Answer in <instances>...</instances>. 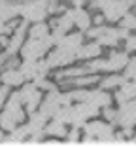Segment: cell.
<instances>
[{"mask_svg": "<svg viewBox=\"0 0 136 147\" xmlns=\"http://www.w3.org/2000/svg\"><path fill=\"white\" fill-rule=\"evenodd\" d=\"M23 117H25V111H23L21 100H19L17 92H15V94H12V98H9L4 113L0 115V126H2L4 130H13L23 121Z\"/></svg>", "mask_w": 136, "mask_h": 147, "instance_id": "cell-1", "label": "cell"}, {"mask_svg": "<svg viewBox=\"0 0 136 147\" xmlns=\"http://www.w3.org/2000/svg\"><path fill=\"white\" fill-rule=\"evenodd\" d=\"M51 45H53V38H51V36H44V38H30V42L25 43V45L21 47L23 59H25V61H36V59L44 55Z\"/></svg>", "mask_w": 136, "mask_h": 147, "instance_id": "cell-2", "label": "cell"}, {"mask_svg": "<svg viewBox=\"0 0 136 147\" xmlns=\"http://www.w3.org/2000/svg\"><path fill=\"white\" fill-rule=\"evenodd\" d=\"M132 6V0H104L102 2V11H104L106 19L110 21H117L129 11V8Z\"/></svg>", "mask_w": 136, "mask_h": 147, "instance_id": "cell-3", "label": "cell"}, {"mask_svg": "<svg viewBox=\"0 0 136 147\" xmlns=\"http://www.w3.org/2000/svg\"><path fill=\"white\" fill-rule=\"evenodd\" d=\"M89 36L98 38V43H102V45H117L119 38H127L129 34H127V30H115V28L98 26V28L89 30Z\"/></svg>", "mask_w": 136, "mask_h": 147, "instance_id": "cell-4", "label": "cell"}, {"mask_svg": "<svg viewBox=\"0 0 136 147\" xmlns=\"http://www.w3.org/2000/svg\"><path fill=\"white\" fill-rule=\"evenodd\" d=\"M26 21H42L47 13V6L44 0H28L25 4H21V11H19Z\"/></svg>", "mask_w": 136, "mask_h": 147, "instance_id": "cell-5", "label": "cell"}, {"mask_svg": "<svg viewBox=\"0 0 136 147\" xmlns=\"http://www.w3.org/2000/svg\"><path fill=\"white\" fill-rule=\"evenodd\" d=\"M97 113H98V108H97V106L89 104V102H81V104L70 108V119H68V123L79 126V125H83L89 117L97 115Z\"/></svg>", "mask_w": 136, "mask_h": 147, "instance_id": "cell-6", "label": "cell"}, {"mask_svg": "<svg viewBox=\"0 0 136 147\" xmlns=\"http://www.w3.org/2000/svg\"><path fill=\"white\" fill-rule=\"evenodd\" d=\"M85 132H87V136H91V138H97L98 143H112V126L106 125V123H100V121H95L91 123V125L85 126Z\"/></svg>", "mask_w": 136, "mask_h": 147, "instance_id": "cell-7", "label": "cell"}, {"mask_svg": "<svg viewBox=\"0 0 136 147\" xmlns=\"http://www.w3.org/2000/svg\"><path fill=\"white\" fill-rule=\"evenodd\" d=\"M47 70H49L47 62H36V61H25V64L21 66V74L25 76V79L44 78Z\"/></svg>", "mask_w": 136, "mask_h": 147, "instance_id": "cell-8", "label": "cell"}, {"mask_svg": "<svg viewBox=\"0 0 136 147\" xmlns=\"http://www.w3.org/2000/svg\"><path fill=\"white\" fill-rule=\"evenodd\" d=\"M115 121L121 123L123 126H131L136 123V100L134 102H125V104H121V108H119V111L115 113Z\"/></svg>", "mask_w": 136, "mask_h": 147, "instance_id": "cell-9", "label": "cell"}, {"mask_svg": "<svg viewBox=\"0 0 136 147\" xmlns=\"http://www.w3.org/2000/svg\"><path fill=\"white\" fill-rule=\"evenodd\" d=\"M21 11V2H12V0H0V25L8 23Z\"/></svg>", "mask_w": 136, "mask_h": 147, "instance_id": "cell-10", "label": "cell"}, {"mask_svg": "<svg viewBox=\"0 0 136 147\" xmlns=\"http://www.w3.org/2000/svg\"><path fill=\"white\" fill-rule=\"evenodd\" d=\"M61 108V94H57L55 92V89H51V94L45 98V102L42 104V108H40V113L47 119V117H53L55 115V111Z\"/></svg>", "mask_w": 136, "mask_h": 147, "instance_id": "cell-11", "label": "cell"}, {"mask_svg": "<svg viewBox=\"0 0 136 147\" xmlns=\"http://www.w3.org/2000/svg\"><path fill=\"white\" fill-rule=\"evenodd\" d=\"M76 59V51L74 49H66V47H59L57 51L49 57L47 64L49 66H59V64H68Z\"/></svg>", "mask_w": 136, "mask_h": 147, "instance_id": "cell-12", "label": "cell"}, {"mask_svg": "<svg viewBox=\"0 0 136 147\" xmlns=\"http://www.w3.org/2000/svg\"><path fill=\"white\" fill-rule=\"evenodd\" d=\"M25 32H26V21H23V25H19L17 28H15L12 42L6 45V55H8V57H12L15 51H19V49H21V43H23V36H25Z\"/></svg>", "mask_w": 136, "mask_h": 147, "instance_id": "cell-13", "label": "cell"}, {"mask_svg": "<svg viewBox=\"0 0 136 147\" xmlns=\"http://www.w3.org/2000/svg\"><path fill=\"white\" fill-rule=\"evenodd\" d=\"M70 17L72 21H76V25L81 28V30H89V25H91V17H89V13L83 11L81 8H76V9H70Z\"/></svg>", "mask_w": 136, "mask_h": 147, "instance_id": "cell-14", "label": "cell"}, {"mask_svg": "<svg viewBox=\"0 0 136 147\" xmlns=\"http://www.w3.org/2000/svg\"><path fill=\"white\" fill-rule=\"evenodd\" d=\"M2 81L6 83V85H19V83L25 81V76L21 74V70L17 68H6L4 74H2Z\"/></svg>", "mask_w": 136, "mask_h": 147, "instance_id": "cell-15", "label": "cell"}, {"mask_svg": "<svg viewBox=\"0 0 136 147\" xmlns=\"http://www.w3.org/2000/svg\"><path fill=\"white\" fill-rule=\"evenodd\" d=\"M87 102L93 104V106H97V108H100V106H110L112 96H108L104 91H91V92H89Z\"/></svg>", "mask_w": 136, "mask_h": 147, "instance_id": "cell-16", "label": "cell"}, {"mask_svg": "<svg viewBox=\"0 0 136 147\" xmlns=\"http://www.w3.org/2000/svg\"><path fill=\"white\" fill-rule=\"evenodd\" d=\"M81 40L83 36L81 34H72V36H62V40L59 42V47H66V49H78L81 45Z\"/></svg>", "mask_w": 136, "mask_h": 147, "instance_id": "cell-17", "label": "cell"}, {"mask_svg": "<svg viewBox=\"0 0 136 147\" xmlns=\"http://www.w3.org/2000/svg\"><path fill=\"white\" fill-rule=\"evenodd\" d=\"M45 123V117L42 115V113H30V123L26 125V130H28V134H32V132H40L42 130V126H44Z\"/></svg>", "mask_w": 136, "mask_h": 147, "instance_id": "cell-18", "label": "cell"}, {"mask_svg": "<svg viewBox=\"0 0 136 147\" xmlns=\"http://www.w3.org/2000/svg\"><path fill=\"white\" fill-rule=\"evenodd\" d=\"M98 53H100L98 43H91V45H85V47L76 49V57H78V59H91V57H97Z\"/></svg>", "mask_w": 136, "mask_h": 147, "instance_id": "cell-19", "label": "cell"}, {"mask_svg": "<svg viewBox=\"0 0 136 147\" xmlns=\"http://www.w3.org/2000/svg\"><path fill=\"white\" fill-rule=\"evenodd\" d=\"M129 59L125 53H112L110 61H108V66H110V70H119L123 68V66H127Z\"/></svg>", "mask_w": 136, "mask_h": 147, "instance_id": "cell-20", "label": "cell"}, {"mask_svg": "<svg viewBox=\"0 0 136 147\" xmlns=\"http://www.w3.org/2000/svg\"><path fill=\"white\" fill-rule=\"evenodd\" d=\"M74 25V21H72L70 13L66 11L64 15H62L61 19H59L57 23H55V32H61V34H64V32H68V28Z\"/></svg>", "mask_w": 136, "mask_h": 147, "instance_id": "cell-21", "label": "cell"}, {"mask_svg": "<svg viewBox=\"0 0 136 147\" xmlns=\"http://www.w3.org/2000/svg\"><path fill=\"white\" fill-rule=\"evenodd\" d=\"M45 132L47 134H51V136H57V138H61V136H64L66 134V128H64V123H61V121H55L51 123V125L45 128Z\"/></svg>", "mask_w": 136, "mask_h": 147, "instance_id": "cell-22", "label": "cell"}, {"mask_svg": "<svg viewBox=\"0 0 136 147\" xmlns=\"http://www.w3.org/2000/svg\"><path fill=\"white\" fill-rule=\"evenodd\" d=\"M95 81H98V78L97 76H87V74H83V76H76V78H72L70 81H64L66 85L68 83H72V85H89V83H95Z\"/></svg>", "mask_w": 136, "mask_h": 147, "instance_id": "cell-23", "label": "cell"}, {"mask_svg": "<svg viewBox=\"0 0 136 147\" xmlns=\"http://www.w3.org/2000/svg\"><path fill=\"white\" fill-rule=\"evenodd\" d=\"M121 85H123V89H121L119 92H121V94H123L127 100L134 98V96H136V81H132V83H125L123 81Z\"/></svg>", "mask_w": 136, "mask_h": 147, "instance_id": "cell-24", "label": "cell"}, {"mask_svg": "<svg viewBox=\"0 0 136 147\" xmlns=\"http://www.w3.org/2000/svg\"><path fill=\"white\" fill-rule=\"evenodd\" d=\"M36 91H38V89H36V85H25V87H23V91H19V92H17L19 100H21V104H25V102L30 98V96L34 94Z\"/></svg>", "mask_w": 136, "mask_h": 147, "instance_id": "cell-25", "label": "cell"}, {"mask_svg": "<svg viewBox=\"0 0 136 147\" xmlns=\"http://www.w3.org/2000/svg\"><path fill=\"white\" fill-rule=\"evenodd\" d=\"M44 36H47V26L45 25L38 23L30 28V38H44Z\"/></svg>", "mask_w": 136, "mask_h": 147, "instance_id": "cell-26", "label": "cell"}, {"mask_svg": "<svg viewBox=\"0 0 136 147\" xmlns=\"http://www.w3.org/2000/svg\"><path fill=\"white\" fill-rule=\"evenodd\" d=\"M123 83V78L121 76H110V78H106L104 81H102V87L104 89H110V87H117Z\"/></svg>", "mask_w": 136, "mask_h": 147, "instance_id": "cell-27", "label": "cell"}, {"mask_svg": "<svg viewBox=\"0 0 136 147\" xmlns=\"http://www.w3.org/2000/svg\"><path fill=\"white\" fill-rule=\"evenodd\" d=\"M89 92H91V91H72V92H68V96H70V100H79V102H87Z\"/></svg>", "mask_w": 136, "mask_h": 147, "instance_id": "cell-28", "label": "cell"}, {"mask_svg": "<svg viewBox=\"0 0 136 147\" xmlns=\"http://www.w3.org/2000/svg\"><path fill=\"white\" fill-rule=\"evenodd\" d=\"M125 78L136 79V59L129 61V66H127V70H125Z\"/></svg>", "mask_w": 136, "mask_h": 147, "instance_id": "cell-29", "label": "cell"}, {"mask_svg": "<svg viewBox=\"0 0 136 147\" xmlns=\"http://www.w3.org/2000/svg\"><path fill=\"white\" fill-rule=\"evenodd\" d=\"M34 85H36V89H47V91L55 89V87H53L49 81H45L44 78H34Z\"/></svg>", "mask_w": 136, "mask_h": 147, "instance_id": "cell-30", "label": "cell"}, {"mask_svg": "<svg viewBox=\"0 0 136 147\" xmlns=\"http://www.w3.org/2000/svg\"><path fill=\"white\" fill-rule=\"evenodd\" d=\"M123 26L125 28H136V15H127V13H125L123 15Z\"/></svg>", "mask_w": 136, "mask_h": 147, "instance_id": "cell-31", "label": "cell"}, {"mask_svg": "<svg viewBox=\"0 0 136 147\" xmlns=\"http://www.w3.org/2000/svg\"><path fill=\"white\" fill-rule=\"evenodd\" d=\"M78 138H79V128L76 126L70 134H68V143H78Z\"/></svg>", "mask_w": 136, "mask_h": 147, "instance_id": "cell-32", "label": "cell"}, {"mask_svg": "<svg viewBox=\"0 0 136 147\" xmlns=\"http://www.w3.org/2000/svg\"><path fill=\"white\" fill-rule=\"evenodd\" d=\"M136 49V36H127V51Z\"/></svg>", "mask_w": 136, "mask_h": 147, "instance_id": "cell-33", "label": "cell"}, {"mask_svg": "<svg viewBox=\"0 0 136 147\" xmlns=\"http://www.w3.org/2000/svg\"><path fill=\"white\" fill-rule=\"evenodd\" d=\"M45 2V6H47V11H57L59 9V4H57V0H44Z\"/></svg>", "mask_w": 136, "mask_h": 147, "instance_id": "cell-34", "label": "cell"}, {"mask_svg": "<svg viewBox=\"0 0 136 147\" xmlns=\"http://www.w3.org/2000/svg\"><path fill=\"white\" fill-rule=\"evenodd\" d=\"M6 96H8V85H6V87H0V108H2V104H4Z\"/></svg>", "mask_w": 136, "mask_h": 147, "instance_id": "cell-35", "label": "cell"}, {"mask_svg": "<svg viewBox=\"0 0 136 147\" xmlns=\"http://www.w3.org/2000/svg\"><path fill=\"white\" fill-rule=\"evenodd\" d=\"M104 115H106V119H110V121H115V111H114V109H110V108H106Z\"/></svg>", "mask_w": 136, "mask_h": 147, "instance_id": "cell-36", "label": "cell"}, {"mask_svg": "<svg viewBox=\"0 0 136 147\" xmlns=\"http://www.w3.org/2000/svg\"><path fill=\"white\" fill-rule=\"evenodd\" d=\"M0 43L2 45H8V36L6 34H0Z\"/></svg>", "mask_w": 136, "mask_h": 147, "instance_id": "cell-37", "label": "cell"}, {"mask_svg": "<svg viewBox=\"0 0 136 147\" xmlns=\"http://www.w3.org/2000/svg\"><path fill=\"white\" fill-rule=\"evenodd\" d=\"M72 2H74V4H81V2H83V0H72Z\"/></svg>", "mask_w": 136, "mask_h": 147, "instance_id": "cell-38", "label": "cell"}, {"mask_svg": "<svg viewBox=\"0 0 136 147\" xmlns=\"http://www.w3.org/2000/svg\"><path fill=\"white\" fill-rule=\"evenodd\" d=\"M4 142V134H2V132H0V143Z\"/></svg>", "mask_w": 136, "mask_h": 147, "instance_id": "cell-39", "label": "cell"}, {"mask_svg": "<svg viewBox=\"0 0 136 147\" xmlns=\"http://www.w3.org/2000/svg\"><path fill=\"white\" fill-rule=\"evenodd\" d=\"M131 143H136V138H134V140H132V142H131Z\"/></svg>", "mask_w": 136, "mask_h": 147, "instance_id": "cell-40", "label": "cell"}, {"mask_svg": "<svg viewBox=\"0 0 136 147\" xmlns=\"http://www.w3.org/2000/svg\"><path fill=\"white\" fill-rule=\"evenodd\" d=\"M132 2H136V0H132Z\"/></svg>", "mask_w": 136, "mask_h": 147, "instance_id": "cell-41", "label": "cell"}]
</instances>
